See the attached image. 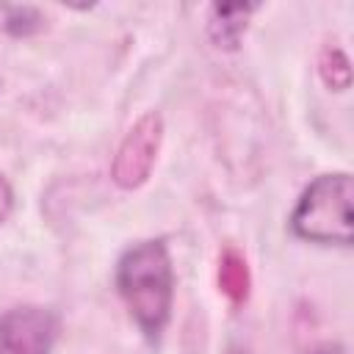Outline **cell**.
<instances>
[{
  "label": "cell",
  "instance_id": "6da1fadb",
  "mask_svg": "<svg viewBox=\"0 0 354 354\" xmlns=\"http://www.w3.org/2000/svg\"><path fill=\"white\" fill-rule=\"evenodd\" d=\"M116 290L138 332L160 343L174 307V266L163 238H147L127 246L116 263Z\"/></svg>",
  "mask_w": 354,
  "mask_h": 354
},
{
  "label": "cell",
  "instance_id": "7a4b0ae2",
  "mask_svg": "<svg viewBox=\"0 0 354 354\" xmlns=\"http://www.w3.org/2000/svg\"><path fill=\"white\" fill-rule=\"evenodd\" d=\"M354 183L348 171L318 174L296 199L290 213V232L321 246H351L354 230Z\"/></svg>",
  "mask_w": 354,
  "mask_h": 354
},
{
  "label": "cell",
  "instance_id": "3957f363",
  "mask_svg": "<svg viewBox=\"0 0 354 354\" xmlns=\"http://www.w3.org/2000/svg\"><path fill=\"white\" fill-rule=\"evenodd\" d=\"M160 141H163V116L158 111L141 113L133 122V127L124 133L111 163V177L122 191H133L149 180L160 152Z\"/></svg>",
  "mask_w": 354,
  "mask_h": 354
},
{
  "label": "cell",
  "instance_id": "277c9868",
  "mask_svg": "<svg viewBox=\"0 0 354 354\" xmlns=\"http://www.w3.org/2000/svg\"><path fill=\"white\" fill-rule=\"evenodd\" d=\"M61 332V318L50 307L25 304L0 315V354H50Z\"/></svg>",
  "mask_w": 354,
  "mask_h": 354
},
{
  "label": "cell",
  "instance_id": "5b68a950",
  "mask_svg": "<svg viewBox=\"0 0 354 354\" xmlns=\"http://www.w3.org/2000/svg\"><path fill=\"white\" fill-rule=\"evenodd\" d=\"M254 6H210L207 17V36L218 50H235L241 44V36L246 33L249 17Z\"/></svg>",
  "mask_w": 354,
  "mask_h": 354
},
{
  "label": "cell",
  "instance_id": "8992f818",
  "mask_svg": "<svg viewBox=\"0 0 354 354\" xmlns=\"http://www.w3.org/2000/svg\"><path fill=\"white\" fill-rule=\"evenodd\" d=\"M218 288L221 293L235 304H246L249 293H252V271L246 263V254L235 246H227L218 254Z\"/></svg>",
  "mask_w": 354,
  "mask_h": 354
},
{
  "label": "cell",
  "instance_id": "52a82bcc",
  "mask_svg": "<svg viewBox=\"0 0 354 354\" xmlns=\"http://www.w3.org/2000/svg\"><path fill=\"white\" fill-rule=\"evenodd\" d=\"M318 75L332 91H346L351 86V66L337 44H324L318 53Z\"/></svg>",
  "mask_w": 354,
  "mask_h": 354
},
{
  "label": "cell",
  "instance_id": "ba28073f",
  "mask_svg": "<svg viewBox=\"0 0 354 354\" xmlns=\"http://www.w3.org/2000/svg\"><path fill=\"white\" fill-rule=\"evenodd\" d=\"M3 28L14 36H28L33 30L41 28V17L36 14V8H28V6H11L6 8V22Z\"/></svg>",
  "mask_w": 354,
  "mask_h": 354
},
{
  "label": "cell",
  "instance_id": "9c48e42d",
  "mask_svg": "<svg viewBox=\"0 0 354 354\" xmlns=\"http://www.w3.org/2000/svg\"><path fill=\"white\" fill-rule=\"evenodd\" d=\"M14 210V188L11 183L6 180V174L0 171V221H6Z\"/></svg>",
  "mask_w": 354,
  "mask_h": 354
},
{
  "label": "cell",
  "instance_id": "30bf717a",
  "mask_svg": "<svg viewBox=\"0 0 354 354\" xmlns=\"http://www.w3.org/2000/svg\"><path fill=\"white\" fill-rule=\"evenodd\" d=\"M227 354H249V351H246V348H238V346H235V348H230Z\"/></svg>",
  "mask_w": 354,
  "mask_h": 354
}]
</instances>
